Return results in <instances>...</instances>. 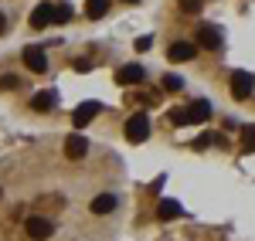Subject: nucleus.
Returning <instances> with one entry per match:
<instances>
[{
	"label": "nucleus",
	"mask_w": 255,
	"mask_h": 241,
	"mask_svg": "<svg viewBox=\"0 0 255 241\" xmlns=\"http://www.w3.org/2000/svg\"><path fill=\"white\" fill-rule=\"evenodd\" d=\"M58 235V221L44 211H31L24 214V238L27 241H51Z\"/></svg>",
	"instance_id": "nucleus-1"
},
{
	"label": "nucleus",
	"mask_w": 255,
	"mask_h": 241,
	"mask_svg": "<svg viewBox=\"0 0 255 241\" xmlns=\"http://www.w3.org/2000/svg\"><path fill=\"white\" fill-rule=\"evenodd\" d=\"M119 207V197L113 194V190H99L96 197L89 201V211L96 214V218H109V214H116Z\"/></svg>",
	"instance_id": "nucleus-2"
},
{
	"label": "nucleus",
	"mask_w": 255,
	"mask_h": 241,
	"mask_svg": "<svg viewBox=\"0 0 255 241\" xmlns=\"http://www.w3.org/2000/svg\"><path fill=\"white\" fill-rule=\"evenodd\" d=\"M146 136H150V119H146L143 112L129 116V119H126V140L129 143H143Z\"/></svg>",
	"instance_id": "nucleus-3"
},
{
	"label": "nucleus",
	"mask_w": 255,
	"mask_h": 241,
	"mask_svg": "<svg viewBox=\"0 0 255 241\" xmlns=\"http://www.w3.org/2000/svg\"><path fill=\"white\" fill-rule=\"evenodd\" d=\"M252 88H255V79L249 75V72H235V75H232V95H235L238 102L249 99V95H252Z\"/></svg>",
	"instance_id": "nucleus-4"
},
{
	"label": "nucleus",
	"mask_w": 255,
	"mask_h": 241,
	"mask_svg": "<svg viewBox=\"0 0 255 241\" xmlns=\"http://www.w3.org/2000/svg\"><path fill=\"white\" fill-rule=\"evenodd\" d=\"M65 157H68V160H85V157H89V140L79 136V133L68 136V140H65Z\"/></svg>",
	"instance_id": "nucleus-5"
},
{
	"label": "nucleus",
	"mask_w": 255,
	"mask_h": 241,
	"mask_svg": "<svg viewBox=\"0 0 255 241\" xmlns=\"http://www.w3.org/2000/svg\"><path fill=\"white\" fill-rule=\"evenodd\" d=\"M143 79H146V72H143L139 65H123V68L116 72V81H119V85H139Z\"/></svg>",
	"instance_id": "nucleus-6"
},
{
	"label": "nucleus",
	"mask_w": 255,
	"mask_h": 241,
	"mask_svg": "<svg viewBox=\"0 0 255 241\" xmlns=\"http://www.w3.org/2000/svg\"><path fill=\"white\" fill-rule=\"evenodd\" d=\"M96 112H99V102H85V105H79V109L72 112V122H75V129L89 126V122L96 119Z\"/></svg>",
	"instance_id": "nucleus-7"
},
{
	"label": "nucleus",
	"mask_w": 255,
	"mask_h": 241,
	"mask_svg": "<svg viewBox=\"0 0 255 241\" xmlns=\"http://www.w3.org/2000/svg\"><path fill=\"white\" fill-rule=\"evenodd\" d=\"M197 44L208 48V51H218V48H221V34H218V27H211V24L201 27V31H197Z\"/></svg>",
	"instance_id": "nucleus-8"
},
{
	"label": "nucleus",
	"mask_w": 255,
	"mask_h": 241,
	"mask_svg": "<svg viewBox=\"0 0 255 241\" xmlns=\"http://www.w3.org/2000/svg\"><path fill=\"white\" fill-rule=\"evenodd\" d=\"M24 65L31 68V72H48V58H44V51H38V48H27L24 51Z\"/></svg>",
	"instance_id": "nucleus-9"
},
{
	"label": "nucleus",
	"mask_w": 255,
	"mask_h": 241,
	"mask_svg": "<svg viewBox=\"0 0 255 241\" xmlns=\"http://www.w3.org/2000/svg\"><path fill=\"white\" fill-rule=\"evenodd\" d=\"M58 105V92H38L34 99H31V109H38V112H48V109H55Z\"/></svg>",
	"instance_id": "nucleus-10"
},
{
	"label": "nucleus",
	"mask_w": 255,
	"mask_h": 241,
	"mask_svg": "<svg viewBox=\"0 0 255 241\" xmlns=\"http://www.w3.org/2000/svg\"><path fill=\"white\" fill-rule=\"evenodd\" d=\"M51 20H55V7L51 3H41L38 10L31 14V27H48Z\"/></svg>",
	"instance_id": "nucleus-11"
},
{
	"label": "nucleus",
	"mask_w": 255,
	"mask_h": 241,
	"mask_svg": "<svg viewBox=\"0 0 255 241\" xmlns=\"http://www.w3.org/2000/svg\"><path fill=\"white\" fill-rule=\"evenodd\" d=\"M194 44H187V41H177V44H170V58L174 61H191L194 58Z\"/></svg>",
	"instance_id": "nucleus-12"
},
{
	"label": "nucleus",
	"mask_w": 255,
	"mask_h": 241,
	"mask_svg": "<svg viewBox=\"0 0 255 241\" xmlns=\"http://www.w3.org/2000/svg\"><path fill=\"white\" fill-rule=\"evenodd\" d=\"M106 10H109V0H89V3H85V14H89L92 20H99Z\"/></svg>",
	"instance_id": "nucleus-13"
},
{
	"label": "nucleus",
	"mask_w": 255,
	"mask_h": 241,
	"mask_svg": "<svg viewBox=\"0 0 255 241\" xmlns=\"http://www.w3.org/2000/svg\"><path fill=\"white\" fill-rule=\"evenodd\" d=\"M191 119L194 122L211 119V105H208V102H194V105H191Z\"/></svg>",
	"instance_id": "nucleus-14"
},
{
	"label": "nucleus",
	"mask_w": 255,
	"mask_h": 241,
	"mask_svg": "<svg viewBox=\"0 0 255 241\" xmlns=\"http://www.w3.org/2000/svg\"><path fill=\"white\" fill-rule=\"evenodd\" d=\"M160 218H163V221L180 218V204H177V201H163V204H160Z\"/></svg>",
	"instance_id": "nucleus-15"
},
{
	"label": "nucleus",
	"mask_w": 255,
	"mask_h": 241,
	"mask_svg": "<svg viewBox=\"0 0 255 241\" xmlns=\"http://www.w3.org/2000/svg\"><path fill=\"white\" fill-rule=\"evenodd\" d=\"M170 122H174V126H187V122H194V119H191V109H174V112H170Z\"/></svg>",
	"instance_id": "nucleus-16"
},
{
	"label": "nucleus",
	"mask_w": 255,
	"mask_h": 241,
	"mask_svg": "<svg viewBox=\"0 0 255 241\" xmlns=\"http://www.w3.org/2000/svg\"><path fill=\"white\" fill-rule=\"evenodd\" d=\"M180 85H184V79H177V75H163V88H167V92H177Z\"/></svg>",
	"instance_id": "nucleus-17"
},
{
	"label": "nucleus",
	"mask_w": 255,
	"mask_h": 241,
	"mask_svg": "<svg viewBox=\"0 0 255 241\" xmlns=\"http://www.w3.org/2000/svg\"><path fill=\"white\" fill-rule=\"evenodd\" d=\"M180 7H184L187 14H197V10H201V0H180Z\"/></svg>",
	"instance_id": "nucleus-18"
},
{
	"label": "nucleus",
	"mask_w": 255,
	"mask_h": 241,
	"mask_svg": "<svg viewBox=\"0 0 255 241\" xmlns=\"http://www.w3.org/2000/svg\"><path fill=\"white\" fill-rule=\"evenodd\" d=\"M68 17H72L68 7H55V24H58V20H68Z\"/></svg>",
	"instance_id": "nucleus-19"
},
{
	"label": "nucleus",
	"mask_w": 255,
	"mask_h": 241,
	"mask_svg": "<svg viewBox=\"0 0 255 241\" xmlns=\"http://www.w3.org/2000/svg\"><path fill=\"white\" fill-rule=\"evenodd\" d=\"M14 85H17L14 75H3V79H0V88H14Z\"/></svg>",
	"instance_id": "nucleus-20"
},
{
	"label": "nucleus",
	"mask_w": 255,
	"mask_h": 241,
	"mask_svg": "<svg viewBox=\"0 0 255 241\" xmlns=\"http://www.w3.org/2000/svg\"><path fill=\"white\" fill-rule=\"evenodd\" d=\"M3 31H7V17L0 14V34H3Z\"/></svg>",
	"instance_id": "nucleus-21"
},
{
	"label": "nucleus",
	"mask_w": 255,
	"mask_h": 241,
	"mask_svg": "<svg viewBox=\"0 0 255 241\" xmlns=\"http://www.w3.org/2000/svg\"><path fill=\"white\" fill-rule=\"evenodd\" d=\"M126 3H136V0H126Z\"/></svg>",
	"instance_id": "nucleus-22"
},
{
	"label": "nucleus",
	"mask_w": 255,
	"mask_h": 241,
	"mask_svg": "<svg viewBox=\"0 0 255 241\" xmlns=\"http://www.w3.org/2000/svg\"><path fill=\"white\" fill-rule=\"evenodd\" d=\"M252 129H255V126H252Z\"/></svg>",
	"instance_id": "nucleus-23"
}]
</instances>
